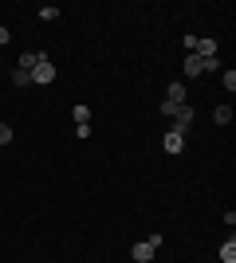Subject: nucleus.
Instances as JSON below:
<instances>
[{"label": "nucleus", "mask_w": 236, "mask_h": 263, "mask_svg": "<svg viewBox=\"0 0 236 263\" xmlns=\"http://www.w3.org/2000/svg\"><path fill=\"white\" fill-rule=\"evenodd\" d=\"M221 263H236V236H228L221 243Z\"/></svg>", "instance_id": "nucleus-5"}, {"label": "nucleus", "mask_w": 236, "mask_h": 263, "mask_svg": "<svg viewBox=\"0 0 236 263\" xmlns=\"http://www.w3.org/2000/svg\"><path fill=\"white\" fill-rule=\"evenodd\" d=\"M75 122H79V126H83V122H90V110H87V106H75Z\"/></svg>", "instance_id": "nucleus-12"}, {"label": "nucleus", "mask_w": 236, "mask_h": 263, "mask_svg": "<svg viewBox=\"0 0 236 263\" xmlns=\"http://www.w3.org/2000/svg\"><path fill=\"white\" fill-rule=\"evenodd\" d=\"M0 44H8V28H0Z\"/></svg>", "instance_id": "nucleus-15"}, {"label": "nucleus", "mask_w": 236, "mask_h": 263, "mask_svg": "<svg viewBox=\"0 0 236 263\" xmlns=\"http://www.w3.org/2000/svg\"><path fill=\"white\" fill-rule=\"evenodd\" d=\"M213 118H216V126H228V122H232V106H216Z\"/></svg>", "instance_id": "nucleus-8"}, {"label": "nucleus", "mask_w": 236, "mask_h": 263, "mask_svg": "<svg viewBox=\"0 0 236 263\" xmlns=\"http://www.w3.org/2000/svg\"><path fill=\"white\" fill-rule=\"evenodd\" d=\"M12 142V126L8 122H0V145H8Z\"/></svg>", "instance_id": "nucleus-11"}, {"label": "nucleus", "mask_w": 236, "mask_h": 263, "mask_svg": "<svg viewBox=\"0 0 236 263\" xmlns=\"http://www.w3.org/2000/svg\"><path fill=\"white\" fill-rule=\"evenodd\" d=\"M221 79H225V90H236V71H225Z\"/></svg>", "instance_id": "nucleus-13"}, {"label": "nucleus", "mask_w": 236, "mask_h": 263, "mask_svg": "<svg viewBox=\"0 0 236 263\" xmlns=\"http://www.w3.org/2000/svg\"><path fill=\"white\" fill-rule=\"evenodd\" d=\"M193 122V106H177V114H173V134H185Z\"/></svg>", "instance_id": "nucleus-2"}, {"label": "nucleus", "mask_w": 236, "mask_h": 263, "mask_svg": "<svg viewBox=\"0 0 236 263\" xmlns=\"http://www.w3.org/2000/svg\"><path fill=\"white\" fill-rule=\"evenodd\" d=\"M185 75H189V79L205 75V71H201V59H197V55H189V59H185Z\"/></svg>", "instance_id": "nucleus-7"}, {"label": "nucleus", "mask_w": 236, "mask_h": 263, "mask_svg": "<svg viewBox=\"0 0 236 263\" xmlns=\"http://www.w3.org/2000/svg\"><path fill=\"white\" fill-rule=\"evenodd\" d=\"M12 87H32V75H28V71H20V67H16V71H12Z\"/></svg>", "instance_id": "nucleus-9"}, {"label": "nucleus", "mask_w": 236, "mask_h": 263, "mask_svg": "<svg viewBox=\"0 0 236 263\" xmlns=\"http://www.w3.org/2000/svg\"><path fill=\"white\" fill-rule=\"evenodd\" d=\"M154 252H157V248H154L150 240H138L134 248H130V255H134L138 263H150V259H154Z\"/></svg>", "instance_id": "nucleus-3"}, {"label": "nucleus", "mask_w": 236, "mask_h": 263, "mask_svg": "<svg viewBox=\"0 0 236 263\" xmlns=\"http://www.w3.org/2000/svg\"><path fill=\"white\" fill-rule=\"evenodd\" d=\"M181 145H185V134H166V154H181Z\"/></svg>", "instance_id": "nucleus-6"}, {"label": "nucleus", "mask_w": 236, "mask_h": 263, "mask_svg": "<svg viewBox=\"0 0 236 263\" xmlns=\"http://www.w3.org/2000/svg\"><path fill=\"white\" fill-rule=\"evenodd\" d=\"M166 102H173V106H185V83H169V87H166Z\"/></svg>", "instance_id": "nucleus-4"}, {"label": "nucleus", "mask_w": 236, "mask_h": 263, "mask_svg": "<svg viewBox=\"0 0 236 263\" xmlns=\"http://www.w3.org/2000/svg\"><path fill=\"white\" fill-rule=\"evenodd\" d=\"M32 83H40V87L56 83V67H51V59H47V63H35V67H32Z\"/></svg>", "instance_id": "nucleus-1"}, {"label": "nucleus", "mask_w": 236, "mask_h": 263, "mask_svg": "<svg viewBox=\"0 0 236 263\" xmlns=\"http://www.w3.org/2000/svg\"><path fill=\"white\" fill-rule=\"evenodd\" d=\"M201 71H221V59H216V55H209V59H201Z\"/></svg>", "instance_id": "nucleus-10"}, {"label": "nucleus", "mask_w": 236, "mask_h": 263, "mask_svg": "<svg viewBox=\"0 0 236 263\" xmlns=\"http://www.w3.org/2000/svg\"><path fill=\"white\" fill-rule=\"evenodd\" d=\"M59 16V8H51V4H47V8H40V20H56Z\"/></svg>", "instance_id": "nucleus-14"}]
</instances>
